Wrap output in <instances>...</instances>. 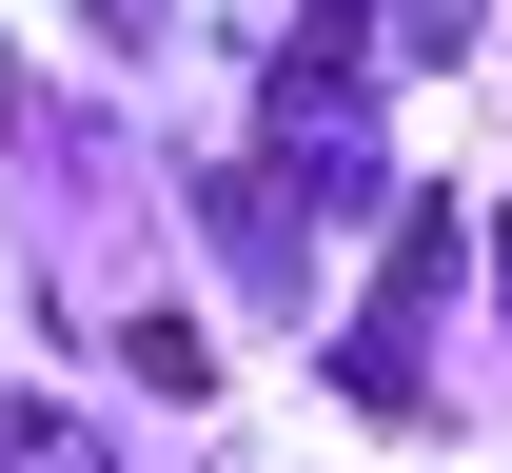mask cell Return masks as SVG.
I'll return each mask as SVG.
<instances>
[{"instance_id": "cell-1", "label": "cell", "mask_w": 512, "mask_h": 473, "mask_svg": "<svg viewBox=\"0 0 512 473\" xmlns=\"http://www.w3.org/2000/svg\"><path fill=\"white\" fill-rule=\"evenodd\" d=\"M414 40H434V60H453V40H473V0H414Z\"/></svg>"}, {"instance_id": "cell-2", "label": "cell", "mask_w": 512, "mask_h": 473, "mask_svg": "<svg viewBox=\"0 0 512 473\" xmlns=\"http://www.w3.org/2000/svg\"><path fill=\"white\" fill-rule=\"evenodd\" d=\"M79 20H99V40H138V20H158V0H79Z\"/></svg>"}]
</instances>
